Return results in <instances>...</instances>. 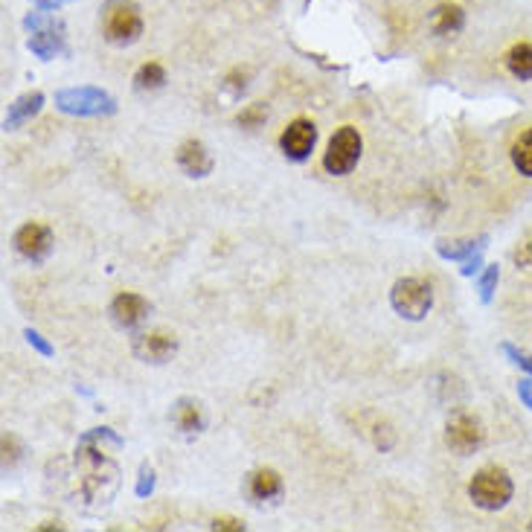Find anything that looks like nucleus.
Segmentation results:
<instances>
[{
    "instance_id": "15",
    "label": "nucleus",
    "mask_w": 532,
    "mask_h": 532,
    "mask_svg": "<svg viewBox=\"0 0 532 532\" xmlns=\"http://www.w3.org/2000/svg\"><path fill=\"white\" fill-rule=\"evenodd\" d=\"M283 491V477H279L274 469H259L250 474V495L257 500H271Z\"/></svg>"
},
{
    "instance_id": "18",
    "label": "nucleus",
    "mask_w": 532,
    "mask_h": 532,
    "mask_svg": "<svg viewBox=\"0 0 532 532\" xmlns=\"http://www.w3.org/2000/svg\"><path fill=\"white\" fill-rule=\"evenodd\" d=\"M512 163L521 175L532 178V128H527L524 135L512 143Z\"/></svg>"
},
{
    "instance_id": "4",
    "label": "nucleus",
    "mask_w": 532,
    "mask_h": 532,
    "mask_svg": "<svg viewBox=\"0 0 532 532\" xmlns=\"http://www.w3.org/2000/svg\"><path fill=\"white\" fill-rule=\"evenodd\" d=\"M56 105L64 114H76V117H102V114H114L117 102L99 88H70V90H59L56 93Z\"/></svg>"
},
{
    "instance_id": "19",
    "label": "nucleus",
    "mask_w": 532,
    "mask_h": 532,
    "mask_svg": "<svg viewBox=\"0 0 532 532\" xmlns=\"http://www.w3.org/2000/svg\"><path fill=\"white\" fill-rule=\"evenodd\" d=\"M163 82H166V70H163V64H157V61H145L135 76V85L140 90H154Z\"/></svg>"
},
{
    "instance_id": "8",
    "label": "nucleus",
    "mask_w": 532,
    "mask_h": 532,
    "mask_svg": "<svg viewBox=\"0 0 532 532\" xmlns=\"http://www.w3.org/2000/svg\"><path fill=\"white\" fill-rule=\"evenodd\" d=\"M314 143H317V128L309 119H294V123L283 131V137H279V145H283V152L291 161H305V157L312 154Z\"/></svg>"
},
{
    "instance_id": "9",
    "label": "nucleus",
    "mask_w": 532,
    "mask_h": 532,
    "mask_svg": "<svg viewBox=\"0 0 532 532\" xmlns=\"http://www.w3.org/2000/svg\"><path fill=\"white\" fill-rule=\"evenodd\" d=\"M50 245H52V233L47 224L42 221H30V224H23V228L18 230L15 236V247H18V254L26 257V259H44L50 254Z\"/></svg>"
},
{
    "instance_id": "14",
    "label": "nucleus",
    "mask_w": 532,
    "mask_h": 532,
    "mask_svg": "<svg viewBox=\"0 0 532 532\" xmlns=\"http://www.w3.org/2000/svg\"><path fill=\"white\" fill-rule=\"evenodd\" d=\"M42 105H44V93H26V97H21L15 105L9 108V114H6V128H18V126H23L26 119H33L38 111H42Z\"/></svg>"
},
{
    "instance_id": "29",
    "label": "nucleus",
    "mask_w": 532,
    "mask_h": 532,
    "mask_svg": "<svg viewBox=\"0 0 532 532\" xmlns=\"http://www.w3.org/2000/svg\"><path fill=\"white\" fill-rule=\"evenodd\" d=\"M61 4H68V0H38V6H42V9H56Z\"/></svg>"
},
{
    "instance_id": "13",
    "label": "nucleus",
    "mask_w": 532,
    "mask_h": 532,
    "mask_svg": "<svg viewBox=\"0 0 532 532\" xmlns=\"http://www.w3.org/2000/svg\"><path fill=\"white\" fill-rule=\"evenodd\" d=\"M465 23V12L457 4H443L431 12V30L436 35H454L462 30Z\"/></svg>"
},
{
    "instance_id": "23",
    "label": "nucleus",
    "mask_w": 532,
    "mask_h": 532,
    "mask_svg": "<svg viewBox=\"0 0 532 532\" xmlns=\"http://www.w3.org/2000/svg\"><path fill=\"white\" fill-rule=\"evenodd\" d=\"M495 285H498V265H491V268H486V274L481 276V297H483V303L491 300V294H495Z\"/></svg>"
},
{
    "instance_id": "7",
    "label": "nucleus",
    "mask_w": 532,
    "mask_h": 532,
    "mask_svg": "<svg viewBox=\"0 0 532 532\" xmlns=\"http://www.w3.org/2000/svg\"><path fill=\"white\" fill-rule=\"evenodd\" d=\"M26 26H30V50L42 59H52L61 50V33L56 30V21L35 12V15L26 18Z\"/></svg>"
},
{
    "instance_id": "1",
    "label": "nucleus",
    "mask_w": 532,
    "mask_h": 532,
    "mask_svg": "<svg viewBox=\"0 0 532 532\" xmlns=\"http://www.w3.org/2000/svg\"><path fill=\"white\" fill-rule=\"evenodd\" d=\"M512 477L503 469H481L474 474V481L469 483V495L474 500V507H481L486 512H498L512 500Z\"/></svg>"
},
{
    "instance_id": "20",
    "label": "nucleus",
    "mask_w": 532,
    "mask_h": 532,
    "mask_svg": "<svg viewBox=\"0 0 532 532\" xmlns=\"http://www.w3.org/2000/svg\"><path fill=\"white\" fill-rule=\"evenodd\" d=\"M483 242L486 238H481V242H454V245H448V242H440L436 245V250H440V257L445 259H471L474 254H481L483 250Z\"/></svg>"
},
{
    "instance_id": "10",
    "label": "nucleus",
    "mask_w": 532,
    "mask_h": 532,
    "mask_svg": "<svg viewBox=\"0 0 532 532\" xmlns=\"http://www.w3.org/2000/svg\"><path fill=\"white\" fill-rule=\"evenodd\" d=\"M178 350V341L175 335H169V331H149V335L137 338L135 343V352L140 361H152V364H163L169 361L172 355Z\"/></svg>"
},
{
    "instance_id": "3",
    "label": "nucleus",
    "mask_w": 532,
    "mask_h": 532,
    "mask_svg": "<svg viewBox=\"0 0 532 532\" xmlns=\"http://www.w3.org/2000/svg\"><path fill=\"white\" fill-rule=\"evenodd\" d=\"M390 303L398 314L407 317V321H422L434 305V291L428 283H422V279L407 276V279H398V283L393 285Z\"/></svg>"
},
{
    "instance_id": "24",
    "label": "nucleus",
    "mask_w": 532,
    "mask_h": 532,
    "mask_svg": "<svg viewBox=\"0 0 532 532\" xmlns=\"http://www.w3.org/2000/svg\"><path fill=\"white\" fill-rule=\"evenodd\" d=\"M503 352H507V355L512 358V364H518V367L527 369L529 376H532V355H527V352H521V350H515L512 343H503Z\"/></svg>"
},
{
    "instance_id": "30",
    "label": "nucleus",
    "mask_w": 532,
    "mask_h": 532,
    "mask_svg": "<svg viewBox=\"0 0 532 532\" xmlns=\"http://www.w3.org/2000/svg\"><path fill=\"white\" fill-rule=\"evenodd\" d=\"M529 529H532V524H529Z\"/></svg>"
},
{
    "instance_id": "5",
    "label": "nucleus",
    "mask_w": 532,
    "mask_h": 532,
    "mask_svg": "<svg viewBox=\"0 0 532 532\" xmlns=\"http://www.w3.org/2000/svg\"><path fill=\"white\" fill-rule=\"evenodd\" d=\"M358 157H361V135L352 126H343L329 140V149L323 154V166L329 175H347L355 169Z\"/></svg>"
},
{
    "instance_id": "25",
    "label": "nucleus",
    "mask_w": 532,
    "mask_h": 532,
    "mask_svg": "<svg viewBox=\"0 0 532 532\" xmlns=\"http://www.w3.org/2000/svg\"><path fill=\"white\" fill-rule=\"evenodd\" d=\"M152 489H154V471L149 469V465H143V469H140V481H137V495L145 498Z\"/></svg>"
},
{
    "instance_id": "27",
    "label": "nucleus",
    "mask_w": 532,
    "mask_h": 532,
    "mask_svg": "<svg viewBox=\"0 0 532 532\" xmlns=\"http://www.w3.org/2000/svg\"><path fill=\"white\" fill-rule=\"evenodd\" d=\"M26 341H30L33 343V347L38 350V352H42V355H52V347H50V343L42 338V335H38V331H33V329H26Z\"/></svg>"
},
{
    "instance_id": "16",
    "label": "nucleus",
    "mask_w": 532,
    "mask_h": 532,
    "mask_svg": "<svg viewBox=\"0 0 532 532\" xmlns=\"http://www.w3.org/2000/svg\"><path fill=\"white\" fill-rule=\"evenodd\" d=\"M507 70L521 79V82H527V79H532V44L521 42L515 44L509 52H507Z\"/></svg>"
},
{
    "instance_id": "28",
    "label": "nucleus",
    "mask_w": 532,
    "mask_h": 532,
    "mask_svg": "<svg viewBox=\"0 0 532 532\" xmlns=\"http://www.w3.org/2000/svg\"><path fill=\"white\" fill-rule=\"evenodd\" d=\"M518 396H521V402L532 410V378H527V381L518 384Z\"/></svg>"
},
{
    "instance_id": "17",
    "label": "nucleus",
    "mask_w": 532,
    "mask_h": 532,
    "mask_svg": "<svg viewBox=\"0 0 532 532\" xmlns=\"http://www.w3.org/2000/svg\"><path fill=\"white\" fill-rule=\"evenodd\" d=\"M175 425L181 431L192 434V431H201V407H198V402H192V398H181V402L175 405Z\"/></svg>"
},
{
    "instance_id": "11",
    "label": "nucleus",
    "mask_w": 532,
    "mask_h": 532,
    "mask_svg": "<svg viewBox=\"0 0 532 532\" xmlns=\"http://www.w3.org/2000/svg\"><path fill=\"white\" fill-rule=\"evenodd\" d=\"M178 166H181L190 178H204V175H210L212 157H210V152H207V145L198 143V140H186V143L181 145V152H178Z\"/></svg>"
},
{
    "instance_id": "22",
    "label": "nucleus",
    "mask_w": 532,
    "mask_h": 532,
    "mask_svg": "<svg viewBox=\"0 0 532 532\" xmlns=\"http://www.w3.org/2000/svg\"><path fill=\"white\" fill-rule=\"evenodd\" d=\"M515 262H518V268H532V230L521 238V242H518Z\"/></svg>"
},
{
    "instance_id": "2",
    "label": "nucleus",
    "mask_w": 532,
    "mask_h": 532,
    "mask_svg": "<svg viewBox=\"0 0 532 532\" xmlns=\"http://www.w3.org/2000/svg\"><path fill=\"white\" fill-rule=\"evenodd\" d=\"M102 30L111 44H119V47L135 44L143 33V15H140L137 4H131V0H108L105 18H102Z\"/></svg>"
},
{
    "instance_id": "26",
    "label": "nucleus",
    "mask_w": 532,
    "mask_h": 532,
    "mask_svg": "<svg viewBox=\"0 0 532 532\" xmlns=\"http://www.w3.org/2000/svg\"><path fill=\"white\" fill-rule=\"evenodd\" d=\"M212 529H224V532H242L245 524L242 521H236V518H216L212 521Z\"/></svg>"
},
{
    "instance_id": "12",
    "label": "nucleus",
    "mask_w": 532,
    "mask_h": 532,
    "mask_svg": "<svg viewBox=\"0 0 532 532\" xmlns=\"http://www.w3.org/2000/svg\"><path fill=\"white\" fill-rule=\"evenodd\" d=\"M111 314L114 321L119 326H137L145 314H149V303H145L140 294H131V291H126V294H119L111 305Z\"/></svg>"
},
{
    "instance_id": "6",
    "label": "nucleus",
    "mask_w": 532,
    "mask_h": 532,
    "mask_svg": "<svg viewBox=\"0 0 532 532\" xmlns=\"http://www.w3.org/2000/svg\"><path fill=\"white\" fill-rule=\"evenodd\" d=\"M483 436H486L483 425L469 414H457L445 428V443L448 448H454L457 454H471V451H477L483 445Z\"/></svg>"
},
{
    "instance_id": "21",
    "label": "nucleus",
    "mask_w": 532,
    "mask_h": 532,
    "mask_svg": "<svg viewBox=\"0 0 532 532\" xmlns=\"http://www.w3.org/2000/svg\"><path fill=\"white\" fill-rule=\"evenodd\" d=\"M265 117H268V108H265L262 102H257V105H250V108H245L242 114H238V126H259V123H265Z\"/></svg>"
}]
</instances>
